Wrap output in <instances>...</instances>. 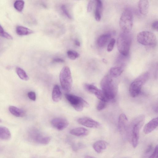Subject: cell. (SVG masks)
I'll use <instances>...</instances> for the list:
<instances>
[{"label": "cell", "instance_id": "obj_8", "mask_svg": "<svg viewBox=\"0 0 158 158\" xmlns=\"http://www.w3.org/2000/svg\"><path fill=\"white\" fill-rule=\"evenodd\" d=\"M65 96L71 106L77 111H81L84 108L89 106V104L81 97L69 94H65Z\"/></svg>", "mask_w": 158, "mask_h": 158}, {"label": "cell", "instance_id": "obj_18", "mask_svg": "<svg viewBox=\"0 0 158 158\" xmlns=\"http://www.w3.org/2000/svg\"><path fill=\"white\" fill-rule=\"evenodd\" d=\"M149 4L147 0H140L138 3V8L140 13L143 15H146L148 11Z\"/></svg>", "mask_w": 158, "mask_h": 158}, {"label": "cell", "instance_id": "obj_3", "mask_svg": "<svg viewBox=\"0 0 158 158\" xmlns=\"http://www.w3.org/2000/svg\"><path fill=\"white\" fill-rule=\"evenodd\" d=\"M132 42V37L129 33L123 32L119 36L117 41V48L120 54L127 56Z\"/></svg>", "mask_w": 158, "mask_h": 158}, {"label": "cell", "instance_id": "obj_41", "mask_svg": "<svg viewBox=\"0 0 158 158\" xmlns=\"http://www.w3.org/2000/svg\"><path fill=\"white\" fill-rule=\"evenodd\" d=\"M2 122L1 120L0 119V123H1Z\"/></svg>", "mask_w": 158, "mask_h": 158}, {"label": "cell", "instance_id": "obj_27", "mask_svg": "<svg viewBox=\"0 0 158 158\" xmlns=\"http://www.w3.org/2000/svg\"><path fill=\"white\" fill-rule=\"evenodd\" d=\"M67 55L69 58L74 60L78 58L79 54L77 52L73 50H69L67 52Z\"/></svg>", "mask_w": 158, "mask_h": 158}, {"label": "cell", "instance_id": "obj_40", "mask_svg": "<svg viewBox=\"0 0 158 158\" xmlns=\"http://www.w3.org/2000/svg\"><path fill=\"white\" fill-rule=\"evenodd\" d=\"M102 61L105 63H106L107 62V60L105 59H103Z\"/></svg>", "mask_w": 158, "mask_h": 158}, {"label": "cell", "instance_id": "obj_7", "mask_svg": "<svg viewBox=\"0 0 158 158\" xmlns=\"http://www.w3.org/2000/svg\"><path fill=\"white\" fill-rule=\"evenodd\" d=\"M137 39L139 43L145 46L153 47L157 44L156 36L149 31H143L139 32L137 35Z\"/></svg>", "mask_w": 158, "mask_h": 158}, {"label": "cell", "instance_id": "obj_5", "mask_svg": "<svg viewBox=\"0 0 158 158\" xmlns=\"http://www.w3.org/2000/svg\"><path fill=\"white\" fill-rule=\"evenodd\" d=\"M59 78L62 89L66 92H69L71 89L73 80L69 67L65 66L62 68L60 73Z\"/></svg>", "mask_w": 158, "mask_h": 158}, {"label": "cell", "instance_id": "obj_17", "mask_svg": "<svg viewBox=\"0 0 158 158\" xmlns=\"http://www.w3.org/2000/svg\"><path fill=\"white\" fill-rule=\"evenodd\" d=\"M111 39V35L109 34H105L101 35L98 38L97 44L100 48L104 47Z\"/></svg>", "mask_w": 158, "mask_h": 158}, {"label": "cell", "instance_id": "obj_14", "mask_svg": "<svg viewBox=\"0 0 158 158\" xmlns=\"http://www.w3.org/2000/svg\"><path fill=\"white\" fill-rule=\"evenodd\" d=\"M158 118H155L150 120L144 126L143 128V131L146 134H149L158 126Z\"/></svg>", "mask_w": 158, "mask_h": 158}, {"label": "cell", "instance_id": "obj_6", "mask_svg": "<svg viewBox=\"0 0 158 158\" xmlns=\"http://www.w3.org/2000/svg\"><path fill=\"white\" fill-rule=\"evenodd\" d=\"M133 15L129 10H125L122 13L120 18L119 25L123 32L129 33L133 26Z\"/></svg>", "mask_w": 158, "mask_h": 158}, {"label": "cell", "instance_id": "obj_19", "mask_svg": "<svg viewBox=\"0 0 158 158\" xmlns=\"http://www.w3.org/2000/svg\"><path fill=\"white\" fill-rule=\"evenodd\" d=\"M95 1L96 6L95 12V17L97 21H99L101 19L103 10V3L100 0H96Z\"/></svg>", "mask_w": 158, "mask_h": 158}, {"label": "cell", "instance_id": "obj_34", "mask_svg": "<svg viewBox=\"0 0 158 158\" xmlns=\"http://www.w3.org/2000/svg\"><path fill=\"white\" fill-rule=\"evenodd\" d=\"M158 146L156 145L149 158H158Z\"/></svg>", "mask_w": 158, "mask_h": 158}, {"label": "cell", "instance_id": "obj_16", "mask_svg": "<svg viewBox=\"0 0 158 158\" xmlns=\"http://www.w3.org/2000/svg\"><path fill=\"white\" fill-rule=\"evenodd\" d=\"M70 133L77 136H83L88 135L89 131L86 128L83 127H78L71 130Z\"/></svg>", "mask_w": 158, "mask_h": 158}, {"label": "cell", "instance_id": "obj_35", "mask_svg": "<svg viewBox=\"0 0 158 158\" xmlns=\"http://www.w3.org/2000/svg\"><path fill=\"white\" fill-rule=\"evenodd\" d=\"M153 146L152 144H150L147 147L145 152V154L146 155L150 153L153 149Z\"/></svg>", "mask_w": 158, "mask_h": 158}, {"label": "cell", "instance_id": "obj_26", "mask_svg": "<svg viewBox=\"0 0 158 158\" xmlns=\"http://www.w3.org/2000/svg\"><path fill=\"white\" fill-rule=\"evenodd\" d=\"M24 5V2L23 0H17L14 3V7L15 9L19 12L23 10Z\"/></svg>", "mask_w": 158, "mask_h": 158}, {"label": "cell", "instance_id": "obj_37", "mask_svg": "<svg viewBox=\"0 0 158 158\" xmlns=\"http://www.w3.org/2000/svg\"><path fill=\"white\" fill-rule=\"evenodd\" d=\"M152 28L156 30H158V22L157 21H155L152 22Z\"/></svg>", "mask_w": 158, "mask_h": 158}, {"label": "cell", "instance_id": "obj_2", "mask_svg": "<svg viewBox=\"0 0 158 158\" xmlns=\"http://www.w3.org/2000/svg\"><path fill=\"white\" fill-rule=\"evenodd\" d=\"M100 86L104 98L107 102L114 99L116 90L112 77L110 75H105L102 79Z\"/></svg>", "mask_w": 158, "mask_h": 158}, {"label": "cell", "instance_id": "obj_30", "mask_svg": "<svg viewBox=\"0 0 158 158\" xmlns=\"http://www.w3.org/2000/svg\"><path fill=\"white\" fill-rule=\"evenodd\" d=\"M115 43V40L114 38H112L109 41L107 47V51L108 52H111L113 49Z\"/></svg>", "mask_w": 158, "mask_h": 158}, {"label": "cell", "instance_id": "obj_24", "mask_svg": "<svg viewBox=\"0 0 158 158\" xmlns=\"http://www.w3.org/2000/svg\"><path fill=\"white\" fill-rule=\"evenodd\" d=\"M11 137L10 131L7 128L0 126V139L7 140L10 139Z\"/></svg>", "mask_w": 158, "mask_h": 158}, {"label": "cell", "instance_id": "obj_13", "mask_svg": "<svg viewBox=\"0 0 158 158\" xmlns=\"http://www.w3.org/2000/svg\"><path fill=\"white\" fill-rule=\"evenodd\" d=\"M77 122L81 125L90 128H97L100 126L98 122L88 117L79 118L77 120Z\"/></svg>", "mask_w": 158, "mask_h": 158}, {"label": "cell", "instance_id": "obj_1", "mask_svg": "<svg viewBox=\"0 0 158 158\" xmlns=\"http://www.w3.org/2000/svg\"><path fill=\"white\" fill-rule=\"evenodd\" d=\"M145 118L144 115H140L134 119L129 125L128 137H131L134 148H136L138 145L139 131L143 124Z\"/></svg>", "mask_w": 158, "mask_h": 158}, {"label": "cell", "instance_id": "obj_32", "mask_svg": "<svg viewBox=\"0 0 158 158\" xmlns=\"http://www.w3.org/2000/svg\"><path fill=\"white\" fill-rule=\"evenodd\" d=\"M94 1V0H90L87 6V11L88 12H91L92 10Z\"/></svg>", "mask_w": 158, "mask_h": 158}, {"label": "cell", "instance_id": "obj_4", "mask_svg": "<svg viewBox=\"0 0 158 158\" xmlns=\"http://www.w3.org/2000/svg\"><path fill=\"white\" fill-rule=\"evenodd\" d=\"M149 76V73L145 72L136 78L131 83L130 86L129 92L132 97H136L140 94L142 87L148 81Z\"/></svg>", "mask_w": 158, "mask_h": 158}, {"label": "cell", "instance_id": "obj_12", "mask_svg": "<svg viewBox=\"0 0 158 158\" xmlns=\"http://www.w3.org/2000/svg\"><path fill=\"white\" fill-rule=\"evenodd\" d=\"M52 126L59 131L64 130L69 125L68 121L65 118L57 117L53 118L51 122Z\"/></svg>", "mask_w": 158, "mask_h": 158}, {"label": "cell", "instance_id": "obj_31", "mask_svg": "<svg viewBox=\"0 0 158 158\" xmlns=\"http://www.w3.org/2000/svg\"><path fill=\"white\" fill-rule=\"evenodd\" d=\"M106 102L105 101L100 100L97 106V110L100 111L104 109L106 107Z\"/></svg>", "mask_w": 158, "mask_h": 158}, {"label": "cell", "instance_id": "obj_36", "mask_svg": "<svg viewBox=\"0 0 158 158\" xmlns=\"http://www.w3.org/2000/svg\"><path fill=\"white\" fill-rule=\"evenodd\" d=\"M52 62L53 63H63L64 60L62 59L56 58L53 59Z\"/></svg>", "mask_w": 158, "mask_h": 158}, {"label": "cell", "instance_id": "obj_38", "mask_svg": "<svg viewBox=\"0 0 158 158\" xmlns=\"http://www.w3.org/2000/svg\"><path fill=\"white\" fill-rule=\"evenodd\" d=\"M74 44L77 46L80 47L81 44L80 41L77 39H75L74 41Z\"/></svg>", "mask_w": 158, "mask_h": 158}, {"label": "cell", "instance_id": "obj_11", "mask_svg": "<svg viewBox=\"0 0 158 158\" xmlns=\"http://www.w3.org/2000/svg\"><path fill=\"white\" fill-rule=\"evenodd\" d=\"M84 88L89 92L94 94L100 100L105 101L106 102L101 90L98 89L94 85L89 84H85Z\"/></svg>", "mask_w": 158, "mask_h": 158}, {"label": "cell", "instance_id": "obj_39", "mask_svg": "<svg viewBox=\"0 0 158 158\" xmlns=\"http://www.w3.org/2000/svg\"><path fill=\"white\" fill-rule=\"evenodd\" d=\"M84 158H97L94 157L90 156H85Z\"/></svg>", "mask_w": 158, "mask_h": 158}, {"label": "cell", "instance_id": "obj_25", "mask_svg": "<svg viewBox=\"0 0 158 158\" xmlns=\"http://www.w3.org/2000/svg\"><path fill=\"white\" fill-rule=\"evenodd\" d=\"M16 71L18 76L21 79L24 81H27L29 79V77L25 71L19 67H17Z\"/></svg>", "mask_w": 158, "mask_h": 158}, {"label": "cell", "instance_id": "obj_9", "mask_svg": "<svg viewBox=\"0 0 158 158\" xmlns=\"http://www.w3.org/2000/svg\"><path fill=\"white\" fill-rule=\"evenodd\" d=\"M28 138L34 142L42 144H47L50 142V138L42 134L37 130L32 129L28 133Z\"/></svg>", "mask_w": 158, "mask_h": 158}, {"label": "cell", "instance_id": "obj_23", "mask_svg": "<svg viewBox=\"0 0 158 158\" xmlns=\"http://www.w3.org/2000/svg\"><path fill=\"white\" fill-rule=\"evenodd\" d=\"M123 70V67L120 66L113 67L110 70L109 75L112 77L116 78L120 76Z\"/></svg>", "mask_w": 158, "mask_h": 158}, {"label": "cell", "instance_id": "obj_22", "mask_svg": "<svg viewBox=\"0 0 158 158\" xmlns=\"http://www.w3.org/2000/svg\"><path fill=\"white\" fill-rule=\"evenodd\" d=\"M16 31L17 34L21 36L27 35L34 33L32 30L21 26H18L16 27Z\"/></svg>", "mask_w": 158, "mask_h": 158}, {"label": "cell", "instance_id": "obj_20", "mask_svg": "<svg viewBox=\"0 0 158 158\" xmlns=\"http://www.w3.org/2000/svg\"><path fill=\"white\" fill-rule=\"evenodd\" d=\"M62 96V93L59 86L55 85L53 87L52 93L53 101L55 102H59L61 99Z\"/></svg>", "mask_w": 158, "mask_h": 158}, {"label": "cell", "instance_id": "obj_28", "mask_svg": "<svg viewBox=\"0 0 158 158\" xmlns=\"http://www.w3.org/2000/svg\"><path fill=\"white\" fill-rule=\"evenodd\" d=\"M0 36L9 40H12V36L9 33L5 31L2 27L0 25Z\"/></svg>", "mask_w": 158, "mask_h": 158}, {"label": "cell", "instance_id": "obj_15", "mask_svg": "<svg viewBox=\"0 0 158 158\" xmlns=\"http://www.w3.org/2000/svg\"><path fill=\"white\" fill-rule=\"evenodd\" d=\"M108 145V143L105 140H99L95 142L93 147L96 152L100 153L106 149Z\"/></svg>", "mask_w": 158, "mask_h": 158}, {"label": "cell", "instance_id": "obj_33", "mask_svg": "<svg viewBox=\"0 0 158 158\" xmlns=\"http://www.w3.org/2000/svg\"><path fill=\"white\" fill-rule=\"evenodd\" d=\"M27 96L31 100L35 101L36 99V96L35 93L33 91H30L27 94Z\"/></svg>", "mask_w": 158, "mask_h": 158}, {"label": "cell", "instance_id": "obj_21", "mask_svg": "<svg viewBox=\"0 0 158 158\" xmlns=\"http://www.w3.org/2000/svg\"><path fill=\"white\" fill-rule=\"evenodd\" d=\"M9 110L11 114L16 117H23L26 114V112L23 110L13 106L9 107Z\"/></svg>", "mask_w": 158, "mask_h": 158}, {"label": "cell", "instance_id": "obj_29", "mask_svg": "<svg viewBox=\"0 0 158 158\" xmlns=\"http://www.w3.org/2000/svg\"><path fill=\"white\" fill-rule=\"evenodd\" d=\"M61 9L64 14L69 19H72V17L68 11L66 6L62 5L61 6Z\"/></svg>", "mask_w": 158, "mask_h": 158}, {"label": "cell", "instance_id": "obj_10", "mask_svg": "<svg viewBox=\"0 0 158 158\" xmlns=\"http://www.w3.org/2000/svg\"><path fill=\"white\" fill-rule=\"evenodd\" d=\"M129 125L128 120L125 114H120L118 121V129L124 139H126L128 137Z\"/></svg>", "mask_w": 158, "mask_h": 158}]
</instances>
